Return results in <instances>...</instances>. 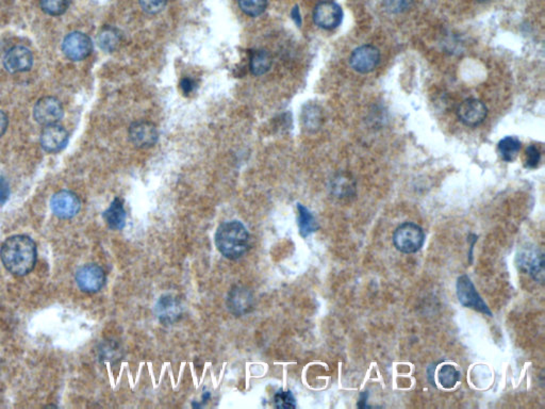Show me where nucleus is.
Here are the masks:
<instances>
[{"label":"nucleus","mask_w":545,"mask_h":409,"mask_svg":"<svg viewBox=\"0 0 545 409\" xmlns=\"http://www.w3.org/2000/svg\"><path fill=\"white\" fill-rule=\"evenodd\" d=\"M101 356L105 360H117V359L122 358V349L117 343L107 342L101 347Z\"/></svg>","instance_id":"cd10ccee"},{"label":"nucleus","mask_w":545,"mask_h":409,"mask_svg":"<svg viewBox=\"0 0 545 409\" xmlns=\"http://www.w3.org/2000/svg\"><path fill=\"white\" fill-rule=\"evenodd\" d=\"M10 196L9 182L3 176H0V206L5 204Z\"/></svg>","instance_id":"473e14b6"},{"label":"nucleus","mask_w":545,"mask_h":409,"mask_svg":"<svg viewBox=\"0 0 545 409\" xmlns=\"http://www.w3.org/2000/svg\"><path fill=\"white\" fill-rule=\"evenodd\" d=\"M323 121V112L318 105L308 104L302 109V123L310 132L319 130Z\"/></svg>","instance_id":"6ab92c4d"},{"label":"nucleus","mask_w":545,"mask_h":409,"mask_svg":"<svg viewBox=\"0 0 545 409\" xmlns=\"http://www.w3.org/2000/svg\"><path fill=\"white\" fill-rule=\"evenodd\" d=\"M438 379L443 388L451 389L460 381V372L451 365H445L439 371Z\"/></svg>","instance_id":"b1692460"},{"label":"nucleus","mask_w":545,"mask_h":409,"mask_svg":"<svg viewBox=\"0 0 545 409\" xmlns=\"http://www.w3.org/2000/svg\"><path fill=\"white\" fill-rule=\"evenodd\" d=\"M292 17H293L294 21L297 24V26L302 25V17H300L298 7L293 8V10H292Z\"/></svg>","instance_id":"e433bc0d"},{"label":"nucleus","mask_w":545,"mask_h":409,"mask_svg":"<svg viewBox=\"0 0 545 409\" xmlns=\"http://www.w3.org/2000/svg\"><path fill=\"white\" fill-rule=\"evenodd\" d=\"M63 115L64 109L61 101L53 96L42 97L33 108V118L42 126L58 124Z\"/></svg>","instance_id":"0eeeda50"},{"label":"nucleus","mask_w":545,"mask_h":409,"mask_svg":"<svg viewBox=\"0 0 545 409\" xmlns=\"http://www.w3.org/2000/svg\"><path fill=\"white\" fill-rule=\"evenodd\" d=\"M381 51L373 45L358 47L349 57V64L354 71L360 74H367L373 71L381 62Z\"/></svg>","instance_id":"9d476101"},{"label":"nucleus","mask_w":545,"mask_h":409,"mask_svg":"<svg viewBox=\"0 0 545 409\" xmlns=\"http://www.w3.org/2000/svg\"><path fill=\"white\" fill-rule=\"evenodd\" d=\"M121 41H122V35L119 31L110 26L103 28L99 33L98 37H97L99 47L105 53L114 51L119 46Z\"/></svg>","instance_id":"4be33fe9"},{"label":"nucleus","mask_w":545,"mask_h":409,"mask_svg":"<svg viewBox=\"0 0 545 409\" xmlns=\"http://www.w3.org/2000/svg\"><path fill=\"white\" fill-rule=\"evenodd\" d=\"M479 3H485V1H489V0H477Z\"/></svg>","instance_id":"58836bf2"},{"label":"nucleus","mask_w":545,"mask_h":409,"mask_svg":"<svg viewBox=\"0 0 545 409\" xmlns=\"http://www.w3.org/2000/svg\"><path fill=\"white\" fill-rule=\"evenodd\" d=\"M413 0H385L383 6L390 13H404L410 9Z\"/></svg>","instance_id":"c85d7f7f"},{"label":"nucleus","mask_w":545,"mask_h":409,"mask_svg":"<svg viewBox=\"0 0 545 409\" xmlns=\"http://www.w3.org/2000/svg\"><path fill=\"white\" fill-rule=\"evenodd\" d=\"M129 140L138 148H148L158 142L159 132L153 123L135 122L129 128Z\"/></svg>","instance_id":"ddd939ff"},{"label":"nucleus","mask_w":545,"mask_h":409,"mask_svg":"<svg viewBox=\"0 0 545 409\" xmlns=\"http://www.w3.org/2000/svg\"><path fill=\"white\" fill-rule=\"evenodd\" d=\"M53 214L61 220L75 218L81 209V200L75 192L61 190L53 194L51 200Z\"/></svg>","instance_id":"6e6552de"},{"label":"nucleus","mask_w":545,"mask_h":409,"mask_svg":"<svg viewBox=\"0 0 545 409\" xmlns=\"http://www.w3.org/2000/svg\"><path fill=\"white\" fill-rule=\"evenodd\" d=\"M541 162V152L536 145H529L525 152V166L527 168H536Z\"/></svg>","instance_id":"7c9ffc66"},{"label":"nucleus","mask_w":545,"mask_h":409,"mask_svg":"<svg viewBox=\"0 0 545 409\" xmlns=\"http://www.w3.org/2000/svg\"><path fill=\"white\" fill-rule=\"evenodd\" d=\"M71 0H40L42 10L51 17H60L69 9Z\"/></svg>","instance_id":"393cba45"},{"label":"nucleus","mask_w":545,"mask_h":409,"mask_svg":"<svg viewBox=\"0 0 545 409\" xmlns=\"http://www.w3.org/2000/svg\"><path fill=\"white\" fill-rule=\"evenodd\" d=\"M342 19H343L342 8L334 1H323L314 9V23L325 31H332L339 27Z\"/></svg>","instance_id":"f8f14e48"},{"label":"nucleus","mask_w":545,"mask_h":409,"mask_svg":"<svg viewBox=\"0 0 545 409\" xmlns=\"http://www.w3.org/2000/svg\"><path fill=\"white\" fill-rule=\"evenodd\" d=\"M518 266L538 283L544 281V256L539 250L528 248L521 252L518 255Z\"/></svg>","instance_id":"4468645a"},{"label":"nucleus","mask_w":545,"mask_h":409,"mask_svg":"<svg viewBox=\"0 0 545 409\" xmlns=\"http://www.w3.org/2000/svg\"><path fill=\"white\" fill-rule=\"evenodd\" d=\"M250 236L240 221L225 222L216 232V246L225 258L238 260L250 250Z\"/></svg>","instance_id":"f03ea898"},{"label":"nucleus","mask_w":545,"mask_h":409,"mask_svg":"<svg viewBox=\"0 0 545 409\" xmlns=\"http://www.w3.org/2000/svg\"><path fill=\"white\" fill-rule=\"evenodd\" d=\"M256 301L252 290L246 286L236 285L226 297L227 309L236 317H243L254 311Z\"/></svg>","instance_id":"39448f33"},{"label":"nucleus","mask_w":545,"mask_h":409,"mask_svg":"<svg viewBox=\"0 0 545 409\" xmlns=\"http://www.w3.org/2000/svg\"><path fill=\"white\" fill-rule=\"evenodd\" d=\"M521 150V142L516 137H506L499 141L497 152L501 158L506 162H512Z\"/></svg>","instance_id":"5701e85b"},{"label":"nucleus","mask_w":545,"mask_h":409,"mask_svg":"<svg viewBox=\"0 0 545 409\" xmlns=\"http://www.w3.org/2000/svg\"><path fill=\"white\" fill-rule=\"evenodd\" d=\"M331 189L334 193L337 194L339 198H343L347 194H351L352 190H354V186L348 178L340 176V177L336 178Z\"/></svg>","instance_id":"c756f323"},{"label":"nucleus","mask_w":545,"mask_h":409,"mask_svg":"<svg viewBox=\"0 0 545 409\" xmlns=\"http://www.w3.org/2000/svg\"><path fill=\"white\" fill-rule=\"evenodd\" d=\"M456 291L457 297H458L461 305L467 307V308L474 309V311L483 313V315L492 317V313H491L487 304L481 299L476 288H475L474 284L472 283L469 276L462 275L458 277L456 284Z\"/></svg>","instance_id":"20e7f679"},{"label":"nucleus","mask_w":545,"mask_h":409,"mask_svg":"<svg viewBox=\"0 0 545 409\" xmlns=\"http://www.w3.org/2000/svg\"><path fill=\"white\" fill-rule=\"evenodd\" d=\"M298 210V227L300 234L302 238H307L316 230L319 229V224L316 222L313 214L309 211L307 207L302 206V204H297Z\"/></svg>","instance_id":"412c9836"},{"label":"nucleus","mask_w":545,"mask_h":409,"mask_svg":"<svg viewBox=\"0 0 545 409\" xmlns=\"http://www.w3.org/2000/svg\"><path fill=\"white\" fill-rule=\"evenodd\" d=\"M367 399H369V391H363V392L360 394L359 402H358L357 406L359 408H367Z\"/></svg>","instance_id":"c9c22d12"},{"label":"nucleus","mask_w":545,"mask_h":409,"mask_svg":"<svg viewBox=\"0 0 545 409\" xmlns=\"http://www.w3.org/2000/svg\"><path fill=\"white\" fill-rule=\"evenodd\" d=\"M239 7L248 17H259L268 7V0H238Z\"/></svg>","instance_id":"a878e982"},{"label":"nucleus","mask_w":545,"mask_h":409,"mask_svg":"<svg viewBox=\"0 0 545 409\" xmlns=\"http://www.w3.org/2000/svg\"><path fill=\"white\" fill-rule=\"evenodd\" d=\"M139 3L147 14H158L164 9L168 0H139Z\"/></svg>","instance_id":"2f4dec72"},{"label":"nucleus","mask_w":545,"mask_h":409,"mask_svg":"<svg viewBox=\"0 0 545 409\" xmlns=\"http://www.w3.org/2000/svg\"><path fill=\"white\" fill-rule=\"evenodd\" d=\"M425 241V232L417 224L406 222L397 228L393 243L401 253L413 254L421 250Z\"/></svg>","instance_id":"7ed1b4c3"},{"label":"nucleus","mask_w":545,"mask_h":409,"mask_svg":"<svg viewBox=\"0 0 545 409\" xmlns=\"http://www.w3.org/2000/svg\"><path fill=\"white\" fill-rule=\"evenodd\" d=\"M272 64V55L268 53V51H264V49L252 51L250 64L252 75L261 76V75L266 74L270 71Z\"/></svg>","instance_id":"aec40b11"},{"label":"nucleus","mask_w":545,"mask_h":409,"mask_svg":"<svg viewBox=\"0 0 545 409\" xmlns=\"http://www.w3.org/2000/svg\"><path fill=\"white\" fill-rule=\"evenodd\" d=\"M33 65V53L25 46L12 47L3 57V67L12 74L30 71Z\"/></svg>","instance_id":"2eb2a0df"},{"label":"nucleus","mask_w":545,"mask_h":409,"mask_svg":"<svg viewBox=\"0 0 545 409\" xmlns=\"http://www.w3.org/2000/svg\"><path fill=\"white\" fill-rule=\"evenodd\" d=\"M37 245L29 236L15 235L8 238L0 248L3 267L14 276H26L37 263Z\"/></svg>","instance_id":"f257e3e1"},{"label":"nucleus","mask_w":545,"mask_h":409,"mask_svg":"<svg viewBox=\"0 0 545 409\" xmlns=\"http://www.w3.org/2000/svg\"><path fill=\"white\" fill-rule=\"evenodd\" d=\"M196 82H195L193 79L186 78L181 79L180 81V87L181 90H182V93H184L186 95L191 94V93L194 92L195 89H196Z\"/></svg>","instance_id":"72a5a7b5"},{"label":"nucleus","mask_w":545,"mask_h":409,"mask_svg":"<svg viewBox=\"0 0 545 409\" xmlns=\"http://www.w3.org/2000/svg\"><path fill=\"white\" fill-rule=\"evenodd\" d=\"M8 126H9L8 115L3 110H0V138L6 134Z\"/></svg>","instance_id":"f704fd0d"},{"label":"nucleus","mask_w":545,"mask_h":409,"mask_svg":"<svg viewBox=\"0 0 545 409\" xmlns=\"http://www.w3.org/2000/svg\"><path fill=\"white\" fill-rule=\"evenodd\" d=\"M157 317L163 324H174L184 315V307L180 299L174 295H163L155 307Z\"/></svg>","instance_id":"9b49d317"},{"label":"nucleus","mask_w":545,"mask_h":409,"mask_svg":"<svg viewBox=\"0 0 545 409\" xmlns=\"http://www.w3.org/2000/svg\"><path fill=\"white\" fill-rule=\"evenodd\" d=\"M69 132L64 127L58 124L49 125L42 130L40 142L45 152L59 153L64 150L69 143Z\"/></svg>","instance_id":"dca6fc26"},{"label":"nucleus","mask_w":545,"mask_h":409,"mask_svg":"<svg viewBox=\"0 0 545 409\" xmlns=\"http://www.w3.org/2000/svg\"><path fill=\"white\" fill-rule=\"evenodd\" d=\"M76 284L85 293H96L105 286V274L96 263H87L76 273Z\"/></svg>","instance_id":"1a4fd4ad"},{"label":"nucleus","mask_w":545,"mask_h":409,"mask_svg":"<svg viewBox=\"0 0 545 409\" xmlns=\"http://www.w3.org/2000/svg\"><path fill=\"white\" fill-rule=\"evenodd\" d=\"M272 403L276 408L291 409L296 407L293 393L290 390H282V389L275 393V396L272 398Z\"/></svg>","instance_id":"bb28decb"},{"label":"nucleus","mask_w":545,"mask_h":409,"mask_svg":"<svg viewBox=\"0 0 545 409\" xmlns=\"http://www.w3.org/2000/svg\"><path fill=\"white\" fill-rule=\"evenodd\" d=\"M103 220H105L109 228L113 230H121L125 227L126 224V210H125L124 202L121 198H116L108 209L105 210L103 214Z\"/></svg>","instance_id":"a211bd4d"},{"label":"nucleus","mask_w":545,"mask_h":409,"mask_svg":"<svg viewBox=\"0 0 545 409\" xmlns=\"http://www.w3.org/2000/svg\"><path fill=\"white\" fill-rule=\"evenodd\" d=\"M459 120L467 126L475 127L486 120L488 109L483 101L476 98L465 99L457 110Z\"/></svg>","instance_id":"f3484780"},{"label":"nucleus","mask_w":545,"mask_h":409,"mask_svg":"<svg viewBox=\"0 0 545 409\" xmlns=\"http://www.w3.org/2000/svg\"><path fill=\"white\" fill-rule=\"evenodd\" d=\"M210 398H211L210 392H209V391H206V392H205L204 394H202V402L204 403L208 402V401L210 400Z\"/></svg>","instance_id":"4c0bfd02"},{"label":"nucleus","mask_w":545,"mask_h":409,"mask_svg":"<svg viewBox=\"0 0 545 409\" xmlns=\"http://www.w3.org/2000/svg\"><path fill=\"white\" fill-rule=\"evenodd\" d=\"M62 51L71 61L85 60L93 51L92 40L80 31L69 33L63 40Z\"/></svg>","instance_id":"423d86ee"}]
</instances>
